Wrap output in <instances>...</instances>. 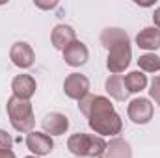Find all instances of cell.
Wrapping results in <instances>:
<instances>
[{"mask_svg":"<svg viewBox=\"0 0 160 158\" xmlns=\"http://www.w3.org/2000/svg\"><path fill=\"white\" fill-rule=\"evenodd\" d=\"M88 125L97 136H116L123 128V121L119 114L114 110V104L108 97L95 95V101L88 114Z\"/></svg>","mask_w":160,"mask_h":158,"instance_id":"6da1fadb","label":"cell"},{"mask_svg":"<svg viewBox=\"0 0 160 158\" xmlns=\"http://www.w3.org/2000/svg\"><path fill=\"white\" fill-rule=\"evenodd\" d=\"M6 110H8V117L11 126L21 132V134H30L36 126V117H34V108L30 104V101H22L17 97H9L6 102Z\"/></svg>","mask_w":160,"mask_h":158,"instance_id":"7a4b0ae2","label":"cell"},{"mask_svg":"<svg viewBox=\"0 0 160 158\" xmlns=\"http://www.w3.org/2000/svg\"><path fill=\"white\" fill-rule=\"evenodd\" d=\"M67 149L78 158H102L106 151V141L104 138L95 136V134L77 132L69 136Z\"/></svg>","mask_w":160,"mask_h":158,"instance_id":"3957f363","label":"cell"},{"mask_svg":"<svg viewBox=\"0 0 160 158\" xmlns=\"http://www.w3.org/2000/svg\"><path fill=\"white\" fill-rule=\"evenodd\" d=\"M132 60V48H130V39L118 41L108 48V58H106V67L112 75H121Z\"/></svg>","mask_w":160,"mask_h":158,"instance_id":"277c9868","label":"cell"},{"mask_svg":"<svg viewBox=\"0 0 160 158\" xmlns=\"http://www.w3.org/2000/svg\"><path fill=\"white\" fill-rule=\"evenodd\" d=\"M127 114H128V119L136 125H147L151 119H153V114H155V106L151 104L149 99L145 97H136L128 102V108H127Z\"/></svg>","mask_w":160,"mask_h":158,"instance_id":"5b68a950","label":"cell"},{"mask_svg":"<svg viewBox=\"0 0 160 158\" xmlns=\"http://www.w3.org/2000/svg\"><path fill=\"white\" fill-rule=\"evenodd\" d=\"M63 93L73 99V101H80L89 93V80L86 75L80 73H71L63 80Z\"/></svg>","mask_w":160,"mask_h":158,"instance_id":"8992f818","label":"cell"},{"mask_svg":"<svg viewBox=\"0 0 160 158\" xmlns=\"http://www.w3.org/2000/svg\"><path fill=\"white\" fill-rule=\"evenodd\" d=\"M9 60L15 67L19 69H28L34 65V60H36V52L34 48L26 43V41H17L13 43L11 50H9Z\"/></svg>","mask_w":160,"mask_h":158,"instance_id":"52a82bcc","label":"cell"},{"mask_svg":"<svg viewBox=\"0 0 160 158\" xmlns=\"http://www.w3.org/2000/svg\"><path fill=\"white\" fill-rule=\"evenodd\" d=\"M26 147H28L36 156H47V155L52 153L54 141H52V138H50L48 134L32 130V132L26 136Z\"/></svg>","mask_w":160,"mask_h":158,"instance_id":"ba28073f","label":"cell"},{"mask_svg":"<svg viewBox=\"0 0 160 158\" xmlns=\"http://www.w3.org/2000/svg\"><path fill=\"white\" fill-rule=\"evenodd\" d=\"M36 89H38L36 78L30 75H17L11 80V91H13V97H17V99L30 101L34 97Z\"/></svg>","mask_w":160,"mask_h":158,"instance_id":"9c48e42d","label":"cell"},{"mask_svg":"<svg viewBox=\"0 0 160 158\" xmlns=\"http://www.w3.org/2000/svg\"><path fill=\"white\" fill-rule=\"evenodd\" d=\"M41 126H43V132L48 136H62L69 128V119H67V116H63L60 112H50L43 117Z\"/></svg>","mask_w":160,"mask_h":158,"instance_id":"30bf717a","label":"cell"},{"mask_svg":"<svg viewBox=\"0 0 160 158\" xmlns=\"http://www.w3.org/2000/svg\"><path fill=\"white\" fill-rule=\"evenodd\" d=\"M63 60L69 67H82L89 60V50L82 41H73L65 50H63Z\"/></svg>","mask_w":160,"mask_h":158,"instance_id":"8fae6325","label":"cell"},{"mask_svg":"<svg viewBox=\"0 0 160 158\" xmlns=\"http://www.w3.org/2000/svg\"><path fill=\"white\" fill-rule=\"evenodd\" d=\"M50 41H52V47L56 50L63 52L73 41H77V32L69 24H58V26H54V30L50 34Z\"/></svg>","mask_w":160,"mask_h":158,"instance_id":"7c38bea8","label":"cell"},{"mask_svg":"<svg viewBox=\"0 0 160 158\" xmlns=\"http://www.w3.org/2000/svg\"><path fill=\"white\" fill-rule=\"evenodd\" d=\"M136 45L143 50H157L160 48V30L155 26H147L138 32L136 36Z\"/></svg>","mask_w":160,"mask_h":158,"instance_id":"4fadbf2b","label":"cell"},{"mask_svg":"<svg viewBox=\"0 0 160 158\" xmlns=\"http://www.w3.org/2000/svg\"><path fill=\"white\" fill-rule=\"evenodd\" d=\"M104 89H106V93L114 99V101H127L128 99V89H127V86H125V78L121 77V75H112V77H108L106 82H104Z\"/></svg>","mask_w":160,"mask_h":158,"instance_id":"5bb4252c","label":"cell"},{"mask_svg":"<svg viewBox=\"0 0 160 158\" xmlns=\"http://www.w3.org/2000/svg\"><path fill=\"white\" fill-rule=\"evenodd\" d=\"M102 158H132V147L127 140L114 138L106 143V151Z\"/></svg>","mask_w":160,"mask_h":158,"instance_id":"9a60e30c","label":"cell"},{"mask_svg":"<svg viewBox=\"0 0 160 158\" xmlns=\"http://www.w3.org/2000/svg\"><path fill=\"white\" fill-rule=\"evenodd\" d=\"M125 78V86L128 89V93H140L142 89L147 87V77L142 71H130Z\"/></svg>","mask_w":160,"mask_h":158,"instance_id":"2e32d148","label":"cell"},{"mask_svg":"<svg viewBox=\"0 0 160 158\" xmlns=\"http://www.w3.org/2000/svg\"><path fill=\"white\" fill-rule=\"evenodd\" d=\"M127 37H128L127 32L121 30V28H104V30L101 32V45L108 50L114 43L123 41V39H127Z\"/></svg>","mask_w":160,"mask_h":158,"instance_id":"e0dca14e","label":"cell"},{"mask_svg":"<svg viewBox=\"0 0 160 158\" xmlns=\"http://www.w3.org/2000/svg\"><path fill=\"white\" fill-rule=\"evenodd\" d=\"M138 67H140V71H145V73H158L160 71V56H157L155 52L142 54L138 58Z\"/></svg>","mask_w":160,"mask_h":158,"instance_id":"ac0fdd59","label":"cell"},{"mask_svg":"<svg viewBox=\"0 0 160 158\" xmlns=\"http://www.w3.org/2000/svg\"><path fill=\"white\" fill-rule=\"evenodd\" d=\"M93 101H95V95H91V93H88L84 99H80V101H78V110H80V114H84V116L88 117V114H89V108H91Z\"/></svg>","mask_w":160,"mask_h":158,"instance_id":"d6986e66","label":"cell"},{"mask_svg":"<svg viewBox=\"0 0 160 158\" xmlns=\"http://www.w3.org/2000/svg\"><path fill=\"white\" fill-rule=\"evenodd\" d=\"M149 95H151V99L160 106V77H155V78H153V82H151V89H149Z\"/></svg>","mask_w":160,"mask_h":158,"instance_id":"ffe728a7","label":"cell"},{"mask_svg":"<svg viewBox=\"0 0 160 158\" xmlns=\"http://www.w3.org/2000/svg\"><path fill=\"white\" fill-rule=\"evenodd\" d=\"M11 145H13V138L0 128V149H11Z\"/></svg>","mask_w":160,"mask_h":158,"instance_id":"44dd1931","label":"cell"},{"mask_svg":"<svg viewBox=\"0 0 160 158\" xmlns=\"http://www.w3.org/2000/svg\"><path fill=\"white\" fill-rule=\"evenodd\" d=\"M153 22H155V28L160 30V7H157L155 13H153Z\"/></svg>","mask_w":160,"mask_h":158,"instance_id":"7402d4cb","label":"cell"},{"mask_svg":"<svg viewBox=\"0 0 160 158\" xmlns=\"http://www.w3.org/2000/svg\"><path fill=\"white\" fill-rule=\"evenodd\" d=\"M0 158H15V153L11 149H0Z\"/></svg>","mask_w":160,"mask_h":158,"instance_id":"603a6c76","label":"cell"},{"mask_svg":"<svg viewBox=\"0 0 160 158\" xmlns=\"http://www.w3.org/2000/svg\"><path fill=\"white\" fill-rule=\"evenodd\" d=\"M36 6H38V7H43V9H50V7H54V6H56V2H50V4H43V2H36Z\"/></svg>","mask_w":160,"mask_h":158,"instance_id":"cb8c5ba5","label":"cell"},{"mask_svg":"<svg viewBox=\"0 0 160 158\" xmlns=\"http://www.w3.org/2000/svg\"><path fill=\"white\" fill-rule=\"evenodd\" d=\"M24 158H39V156H24Z\"/></svg>","mask_w":160,"mask_h":158,"instance_id":"d4e9b609","label":"cell"}]
</instances>
